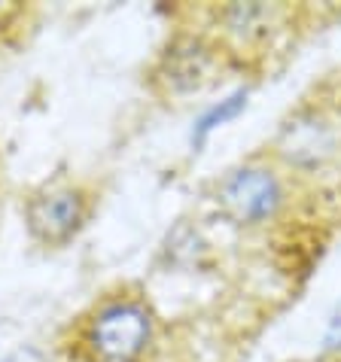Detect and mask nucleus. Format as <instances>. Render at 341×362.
Wrapping results in <instances>:
<instances>
[{"mask_svg":"<svg viewBox=\"0 0 341 362\" xmlns=\"http://www.w3.org/2000/svg\"><path fill=\"white\" fill-rule=\"evenodd\" d=\"M216 214L241 231L268 228L284 216L289 204L287 174L272 158H247L238 162L214 186Z\"/></svg>","mask_w":341,"mask_h":362,"instance_id":"nucleus-1","label":"nucleus"},{"mask_svg":"<svg viewBox=\"0 0 341 362\" xmlns=\"http://www.w3.org/2000/svg\"><path fill=\"white\" fill-rule=\"evenodd\" d=\"M272 162L299 177H317L341 162V122L320 100H302L277 122Z\"/></svg>","mask_w":341,"mask_h":362,"instance_id":"nucleus-2","label":"nucleus"},{"mask_svg":"<svg viewBox=\"0 0 341 362\" xmlns=\"http://www.w3.org/2000/svg\"><path fill=\"white\" fill-rule=\"evenodd\" d=\"M156 341V317L140 298H110L95 310L86 344L98 362H140Z\"/></svg>","mask_w":341,"mask_h":362,"instance_id":"nucleus-3","label":"nucleus"},{"mask_svg":"<svg viewBox=\"0 0 341 362\" xmlns=\"http://www.w3.org/2000/svg\"><path fill=\"white\" fill-rule=\"evenodd\" d=\"M223 43L204 34H177L158 52L153 70L156 86L170 98H192L223 79Z\"/></svg>","mask_w":341,"mask_h":362,"instance_id":"nucleus-4","label":"nucleus"},{"mask_svg":"<svg viewBox=\"0 0 341 362\" xmlns=\"http://www.w3.org/2000/svg\"><path fill=\"white\" fill-rule=\"evenodd\" d=\"M88 219V198L79 186L52 183L28 198L25 226L37 244L64 247L70 244Z\"/></svg>","mask_w":341,"mask_h":362,"instance_id":"nucleus-5","label":"nucleus"},{"mask_svg":"<svg viewBox=\"0 0 341 362\" xmlns=\"http://www.w3.org/2000/svg\"><path fill=\"white\" fill-rule=\"evenodd\" d=\"M216 28L223 40L238 46H262L280 34L287 18V6L262 4V0H232L214 9Z\"/></svg>","mask_w":341,"mask_h":362,"instance_id":"nucleus-6","label":"nucleus"},{"mask_svg":"<svg viewBox=\"0 0 341 362\" xmlns=\"http://www.w3.org/2000/svg\"><path fill=\"white\" fill-rule=\"evenodd\" d=\"M250 95H253V88L250 86H235L223 92L216 100H210V104L192 119V128H189V146H192V153H202L207 146V140L214 137L219 128L232 125L238 116L247 113L250 107Z\"/></svg>","mask_w":341,"mask_h":362,"instance_id":"nucleus-7","label":"nucleus"},{"mask_svg":"<svg viewBox=\"0 0 341 362\" xmlns=\"http://www.w3.org/2000/svg\"><path fill=\"white\" fill-rule=\"evenodd\" d=\"M0 362H52L49 359V354H43L40 347H31V344H22L16 350H9V354L0 359Z\"/></svg>","mask_w":341,"mask_h":362,"instance_id":"nucleus-8","label":"nucleus"}]
</instances>
